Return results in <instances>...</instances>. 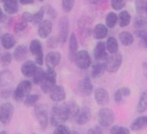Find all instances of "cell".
Listing matches in <instances>:
<instances>
[{
  "instance_id": "cell-1",
  "label": "cell",
  "mask_w": 147,
  "mask_h": 134,
  "mask_svg": "<svg viewBox=\"0 0 147 134\" xmlns=\"http://www.w3.org/2000/svg\"><path fill=\"white\" fill-rule=\"evenodd\" d=\"M70 118V112L67 103L56 104L52 107L50 114V123L53 126H58Z\"/></svg>"
},
{
  "instance_id": "cell-53",
  "label": "cell",
  "mask_w": 147,
  "mask_h": 134,
  "mask_svg": "<svg viewBox=\"0 0 147 134\" xmlns=\"http://www.w3.org/2000/svg\"><path fill=\"white\" fill-rule=\"evenodd\" d=\"M0 1H1V2H4V1H5V0H0Z\"/></svg>"
},
{
  "instance_id": "cell-35",
  "label": "cell",
  "mask_w": 147,
  "mask_h": 134,
  "mask_svg": "<svg viewBox=\"0 0 147 134\" xmlns=\"http://www.w3.org/2000/svg\"><path fill=\"white\" fill-rule=\"evenodd\" d=\"M38 100H39L38 95H36V94H28L25 97V99H24V104L27 107H31L36 104Z\"/></svg>"
},
{
  "instance_id": "cell-31",
  "label": "cell",
  "mask_w": 147,
  "mask_h": 134,
  "mask_svg": "<svg viewBox=\"0 0 147 134\" xmlns=\"http://www.w3.org/2000/svg\"><path fill=\"white\" fill-rule=\"evenodd\" d=\"M118 22V15L114 12H109L105 17V24L108 28H113Z\"/></svg>"
},
{
  "instance_id": "cell-26",
  "label": "cell",
  "mask_w": 147,
  "mask_h": 134,
  "mask_svg": "<svg viewBox=\"0 0 147 134\" xmlns=\"http://www.w3.org/2000/svg\"><path fill=\"white\" fill-rule=\"evenodd\" d=\"M28 50L24 45H18L13 52V57L16 61H22L27 56Z\"/></svg>"
},
{
  "instance_id": "cell-3",
  "label": "cell",
  "mask_w": 147,
  "mask_h": 134,
  "mask_svg": "<svg viewBox=\"0 0 147 134\" xmlns=\"http://www.w3.org/2000/svg\"><path fill=\"white\" fill-rule=\"evenodd\" d=\"M115 120V114L110 108L103 106L98 112V123L103 128L110 127Z\"/></svg>"
},
{
  "instance_id": "cell-13",
  "label": "cell",
  "mask_w": 147,
  "mask_h": 134,
  "mask_svg": "<svg viewBox=\"0 0 147 134\" xmlns=\"http://www.w3.org/2000/svg\"><path fill=\"white\" fill-rule=\"evenodd\" d=\"M50 99L54 102H62L66 98V92L63 86L55 85L49 92Z\"/></svg>"
},
{
  "instance_id": "cell-20",
  "label": "cell",
  "mask_w": 147,
  "mask_h": 134,
  "mask_svg": "<svg viewBox=\"0 0 147 134\" xmlns=\"http://www.w3.org/2000/svg\"><path fill=\"white\" fill-rule=\"evenodd\" d=\"M37 68V65L33 61H25L21 66V73L25 77H32L35 70Z\"/></svg>"
},
{
  "instance_id": "cell-34",
  "label": "cell",
  "mask_w": 147,
  "mask_h": 134,
  "mask_svg": "<svg viewBox=\"0 0 147 134\" xmlns=\"http://www.w3.org/2000/svg\"><path fill=\"white\" fill-rule=\"evenodd\" d=\"M44 13H45V8L42 7L36 12V13L33 14V19L32 22L34 24H40L43 20V17H44Z\"/></svg>"
},
{
  "instance_id": "cell-33",
  "label": "cell",
  "mask_w": 147,
  "mask_h": 134,
  "mask_svg": "<svg viewBox=\"0 0 147 134\" xmlns=\"http://www.w3.org/2000/svg\"><path fill=\"white\" fill-rule=\"evenodd\" d=\"M12 81V75L9 71H5L0 73V86L8 85Z\"/></svg>"
},
{
  "instance_id": "cell-4",
  "label": "cell",
  "mask_w": 147,
  "mask_h": 134,
  "mask_svg": "<svg viewBox=\"0 0 147 134\" xmlns=\"http://www.w3.org/2000/svg\"><path fill=\"white\" fill-rule=\"evenodd\" d=\"M31 88H32V84L28 80H23L17 85L13 92V97L17 102H21L28 94L30 93Z\"/></svg>"
},
{
  "instance_id": "cell-25",
  "label": "cell",
  "mask_w": 147,
  "mask_h": 134,
  "mask_svg": "<svg viewBox=\"0 0 147 134\" xmlns=\"http://www.w3.org/2000/svg\"><path fill=\"white\" fill-rule=\"evenodd\" d=\"M15 38L11 33H5L3 36L1 37V45L3 46L4 49H9L13 48L14 45H15Z\"/></svg>"
},
{
  "instance_id": "cell-32",
  "label": "cell",
  "mask_w": 147,
  "mask_h": 134,
  "mask_svg": "<svg viewBox=\"0 0 147 134\" xmlns=\"http://www.w3.org/2000/svg\"><path fill=\"white\" fill-rule=\"evenodd\" d=\"M45 76V71L42 69L41 67H37L36 70H35L34 74H33L32 78H33V82L35 84H40L42 82L43 78Z\"/></svg>"
},
{
  "instance_id": "cell-15",
  "label": "cell",
  "mask_w": 147,
  "mask_h": 134,
  "mask_svg": "<svg viewBox=\"0 0 147 134\" xmlns=\"http://www.w3.org/2000/svg\"><path fill=\"white\" fill-rule=\"evenodd\" d=\"M75 119H76V123L79 125H84V124H86V123H88L89 120L91 119L90 109L86 106L80 108L78 113L76 114Z\"/></svg>"
},
{
  "instance_id": "cell-23",
  "label": "cell",
  "mask_w": 147,
  "mask_h": 134,
  "mask_svg": "<svg viewBox=\"0 0 147 134\" xmlns=\"http://www.w3.org/2000/svg\"><path fill=\"white\" fill-rule=\"evenodd\" d=\"M3 8L5 12L9 15H13L18 12V1L17 0H5L3 2Z\"/></svg>"
},
{
  "instance_id": "cell-49",
  "label": "cell",
  "mask_w": 147,
  "mask_h": 134,
  "mask_svg": "<svg viewBox=\"0 0 147 134\" xmlns=\"http://www.w3.org/2000/svg\"><path fill=\"white\" fill-rule=\"evenodd\" d=\"M22 5H27V4H32L34 0H18Z\"/></svg>"
},
{
  "instance_id": "cell-16",
  "label": "cell",
  "mask_w": 147,
  "mask_h": 134,
  "mask_svg": "<svg viewBox=\"0 0 147 134\" xmlns=\"http://www.w3.org/2000/svg\"><path fill=\"white\" fill-rule=\"evenodd\" d=\"M60 60H61V54L58 51H51L47 53L44 61L47 68H55L60 63Z\"/></svg>"
},
{
  "instance_id": "cell-18",
  "label": "cell",
  "mask_w": 147,
  "mask_h": 134,
  "mask_svg": "<svg viewBox=\"0 0 147 134\" xmlns=\"http://www.w3.org/2000/svg\"><path fill=\"white\" fill-rule=\"evenodd\" d=\"M147 127V115H142L135 118L130 124V129L132 131H140Z\"/></svg>"
},
{
  "instance_id": "cell-24",
  "label": "cell",
  "mask_w": 147,
  "mask_h": 134,
  "mask_svg": "<svg viewBox=\"0 0 147 134\" xmlns=\"http://www.w3.org/2000/svg\"><path fill=\"white\" fill-rule=\"evenodd\" d=\"M130 95H131V90L128 87L119 88L114 93V100L116 103H122L125 98L129 97Z\"/></svg>"
},
{
  "instance_id": "cell-48",
  "label": "cell",
  "mask_w": 147,
  "mask_h": 134,
  "mask_svg": "<svg viewBox=\"0 0 147 134\" xmlns=\"http://www.w3.org/2000/svg\"><path fill=\"white\" fill-rule=\"evenodd\" d=\"M10 90L9 89H7V90H3L2 91V93H1V97L2 98H8L9 97V95H10Z\"/></svg>"
},
{
  "instance_id": "cell-50",
  "label": "cell",
  "mask_w": 147,
  "mask_h": 134,
  "mask_svg": "<svg viewBox=\"0 0 147 134\" xmlns=\"http://www.w3.org/2000/svg\"><path fill=\"white\" fill-rule=\"evenodd\" d=\"M4 18H5V16H4V13H3V11H2V9L0 8V23L3 21Z\"/></svg>"
},
{
  "instance_id": "cell-8",
  "label": "cell",
  "mask_w": 147,
  "mask_h": 134,
  "mask_svg": "<svg viewBox=\"0 0 147 134\" xmlns=\"http://www.w3.org/2000/svg\"><path fill=\"white\" fill-rule=\"evenodd\" d=\"M74 62L79 69H87L91 65L90 54L86 50L78 51L75 56V59H74Z\"/></svg>"
},
{
  "instance_id": "cell-46",
  "label": "cell",
  "mask_w": 147,
  "mask_h": 134,
  "mask_svg": "<svg viewBox=\"0 0 147 134\" xmlns=\"http://www.w3.org/2000/svg\"><path fill=\"white\" fill-rule=\"evenodd\" d=\"M142 72H143V75L147 80V62L142 63Z\"/></svg>"
},
{
  "instance_id": "cell-41",
  "label": "cell",
  "mask_w": 147,
  "mask_h": 134,
  "mask_svg": "<svg viewBox=\"0 0 147 134\" xmlns=\"http://www.w3.org/2000/svg\"><path fill=\"white\" fill-rule=\"evenodd\" d=\"M74 3L75 0H61L62 9L64 10V12H70L73 9Z\"/></svg>"
},
{
  "instance_id": "cell-47",
  "label": "cell",
  "mask_w": 147,
  "mask_h": 134,
  "mask_svg": "<svg viewBox=\"0 0 147 134\" xmlns=\"http://www.w3.org/2000/svg\"><path fill=\"white\" fill-rule=\"evenodd\" d=\"M47 12H48V15H50L52 18L56 17V11H55L52 7H49V9H48V11H47Z\"/></svg>"
},
{
  "instance_id": "cell-17",
  "label": "cell",
  "mask_w": 147,
  "mask_h": 134,
  "mask_svg": "<svg viewBox=\"0 0 147 134\" xmlns=\"http://www.w3.org/2000/svg\"><path fill=\"white\" fill-rule=\"evenodd\" d=\"M51 31H52V22L49 19H45V20L43 19L42 22L39 24V27H38L39 37H41L43 39L48 38Z\"/></svg>"
},
{
  "instance_id": "cell-12",
  "label": "cell",
  "mask_w": 147,
  "mask_h": 134,
  "mask_svg": "<svg viewBox=\"0 0 147 134\" xmlns=\"http://www.w3.org/2000/svg\"><path fill=\"white\" fill-rule=\"evenodd\" d=\"M94 99L96 103L100 106H106L110 102V96L106 89L104 88H97L94 91Z\"/></svg>"
},
{
  "instance_id": "cell-27",
  "label": "cell",
  "mask_w": 147,
  "mask_h": 134,
  "mask_svg": "<svg viewBox=\"0 0 147 134\" xmlns=\"http://www.w3.org/2000/svg\"><path fill=\"white\" fill-rule=\"evenodd\" d=\"M131 21V15L126 10H122L118 15V23L120 27H126L130 24Z\"/></svg>"
},
{
  "instance_id": "cell-7",
  "label": "cell",
  "mask_w": 147,
  "mask_h": 134,
  "mask_svg": "<svg viewBox=\"0 0 147 134\" xmlns=\"http://www.w3.org/2000/svg\"><path fill=\"white\" fill-rule=\"evenodd\" d=\"M35 116L42 129H46L48 125V108L46 105L40 104L35 107Z\"/></svg>"
},
{
  "instance_id": "cell-45",
  "label": "cell",
  "mask_w": 147,
  "mask_h": 134,
  "mask_svg": "<svg viewBox=\"0 0 147 134\" xmlns=\"http://www.w3.org/2000/svg\"><path fill=\"white\" fill-rule=\"evenodd\" d=\"M102 128L103 127L102 126H100V125H97V126H94V127H92V128H90L88 130V133H102Z\"/></svg>"
},
{
  "instance_id": "cell-5",
  "label": "cell",
  "mask_w": 147,
  "mask_h": 134,
  "mask_svg": "<svg viewBox=\"0 0 147 134\" xmlns=\"http://www.w3.org/2000/svg\"><path fill=\"white\" fill-rule=\"evenodd\" d=\"M122 60H123V57H122L121 53L117 52L114 53V54H111L105 60V63H106V71H108L109 73H115V72H117L122 64Z\"/></svg>"
},
{
  "instance_id": "cell-42",
  "label": "cell",
  "mask_w": 147,
  "mask_h": 134,
  "mask_svg": "<svg viewBox=\"0 0 147 134\" xmlns=\"http://www.w3.org/2000/svg\"><path fill=\"white\" fill-rule=\"evenodd\" d=\"M129 129L126 128L123 126H119V125H114L113 127H111L110 129V133L113 134H127L129 133Z\"/></svg>"
},
{
  "instance_id": "cell-6",
  "label": "cell",
  "mask_w": 147,
  "mask_h": 134,
  "mask_svg": "<svg viewBox=\"0 0 147 134\" xmlns=\"http://www.w3.org/2000/svg\"><path fill=\"white\" fill-rule=\"evenodd\" d=\"M29 50L31 54L33 56H35V62L38 65H42L43 61L45 60L44 55H43V49H42V44L39 40L37 39H33L30 42Z\"/></svg>"
},
{
  "instance_id": "cell-28",
  "label": "cell",
  "mask_w": 147,
  "mask_h": 134,
  "mask_svg": "<svg viewBox=\"0 0 147 134\" xmlns=\"http://www.w3.org/2000/svg\"><path fill=\"white\" fill-rule=\"evenodd\" d=\"M119 40L124 46H130L134 42V36L130 32L123 31L119 34Z\"/></svg>"
},
{
  "instance_id": "cell-39",
  "label": "cell",
  "mask_w": 147,
  "mask_h": 134,
  "mask_svg": "<svg viewBox=\"0 0 147 134\" xmlns=\"http://www.w3.org/2000/svg\"><path fill=\"white\" fill-rule=\"evenodd\" d=\"M27 23L28 22L26 21L25 19H24L23 17L21 16V18H20L19 20H18L17 22L15 23V25H14V31L15 32H20V31H22V30H24V28L27 26Z\"/></svg>"
},
{
  "instance_id": "cell-21",
  "label": "cell",
  "mask_w": 147,
  "mask_h": 134,
  "mask_svg": "<svg viewBox=\"0 0 147 134\" xmlns=\"http://www.w3.org/2000/svg\"><path fill=\"white\" fill-rule=\"evenodd\" d=\"M106 71V63L105 61H98L95 65H93L91 70V75L93 78H99Z\"/></svg>"
},
{
  "instance_id": "cell-38",
  "label": "cell",
  "mask_w": 147,
  "mask_h": 134,
  "mask_svg": "<svg viewBox=\"0 0 147 134\" xmlns=\"http://www.w3.org/2000/svg\"><path fill=\"white\" fill-rule=\"evenodd\" d=\"M11 61H12V54L9 52L4 53V54H2L1 57H0V64L4 67L8 66V65L11 63Z\"/></svg>"
},
{
  "instance_id": "cell-10",
  "label": "cell",
  "mask_w": 147,
  "mask_h": 134,
  "mask_svg": "<svg viewBox=\"0 0 147 134\" xmlns=\"http://www.w3.org/2000/svg\"><path fill=\"white\" fill-rule=\"evenodd\" d=\"M77 92L81 96H90L93 92V84L89 77H84L78 82L77 84Z\"/></svg>"
},
{
  "instance_id": "cell-44",
  "label": "cell",
  "mask_w": 147,
  "mask_h": 134,
  "mask_svg": "<svg viewBox=\"0 0 147 134\" xmlns=\"http://www.w3.org/2000/svg\"><path fill=\"white\" fill-rule=\"evenodd\" d=\"M58 38H56L54 36H50L48 38V41H47V44H48V47H50V48H55L57 46V44H58Z\"/></svg>"
},
{
  "instance_id": "cell-19",
  "label": "cell",
  "mask_w": 147,
  "mask_h": 134,
  "mask_svg": "<svg viewBox=\"0 0 147 134\" xmlns=\"http://www.w3.org/2000/svg\"><path fill=\"white\" fill-rule=\"evenodd\" d=\"M78 52V40L75 33H71L69 36V59L74 61L75 56Z\"/></svg>"
},
{
  "instance_id": "cell-11",
  "label": "cell",
  "mask_w": 147,
  "mask_h": 134,
  "mask_svg": "<svg viewBox=\"0 0 147 134\" xmlns=\"http://www.w3.org/2000/svg\"><path fill=\"white\" fill-rule=\"evenodd\" d=\"M59 31H58V39L60 43H65L68 38L69 33V21H68L67 16H63L59 20Z\"/></svg>"
},
{
  "instance_id": "cell-29",
  "label": "cell",
  "mask_w": 147,
  "mask_h": 134,
  "mask_svg": "<svg viewBox=\"0 0 147 134\" xmlns=\"http://www.w3.org/2000/svg\"><path fill=\"white\" fill-rule=\"evenodd\" d=\"M106 47H107V50L110 54H114V53L118 52V41L114 37H109L106 41Z\"/></svg>"
},
{
  "instance_id": "cell-43",
  "label": "cell",
  "mask_w": 147,
  "mask_h": 134,
  "mask_svg": "<svg viewBox=\"0 0 147 134\" xmlns=\"http://www.w3.org/2000/svg\"><path fill=\"white\" fill-rule=\"evenodd\" d=\"M71 131H70V129L68 128L66 125H63V124H60L58 126H56V128H55L54 130V133L56 134H68L70 133Z\"/></svg>"
},
{
  "instance_id": "cell-22",
  "label": "cell",
  "mask_w": 147,
  "mask_h": 134,
  "mask_svg": "<svg viewBox=\"0 0 147 134\" xmlns=\"http://www.w3.org/2000/svg\"><path fill=\"white\" fill-rule=\"evenodd\" d=\"M107 26L104 25V24H97L95 25L94 29H93V36H94L95 39L97 40H101V39L105 38L107 36V33H108V29H107Z\"/></svg>"
},
{
  "instance_id": "cell-2",
  "label": "cell",
  "mask_w": 147,
  "mask_h": 134,
  "mask_svg": "<svg viewBox=\"0 0 147 134\" xmlns=\"http://www.w3.org/2000/svg\"><path fill=\"white\" fill-rule=\"evenodd\" d=\"M56 77L57 74L54 68H47L44 78L40 83V87L44 93H49L50 90L56 85Z\"/></svg>"
},
{
  "instance_id": "cell-51",
  "label": "cell",
  "mask_w": 147,
  "mask_h": 134,
  "mask_svg": "<svg viewBox=\"0 0 147 134\" xmlns=\"http://www.w3.org/2000/svg\"><path fill=\"white\" fill-rule=\"evenodd\" d=\"M145 13H146V16H147V7H146V11H145Z\"/></svg>"
},
{
  "instance_id": "cell-30",
  "label": "cell",
  "mask_w": 147,
  "mask_h": 134,
  "mask_svg": "<svg viewBox=\"0 0 147 134\" xmlns=\"http://www.w3.org/2000/svg\"><path fill=\"white\" fill-rule=\"evenodd\" d=\"M147 110V91L141 93L137 104V111L138 113H144Z\"/></svg>"
},
{
  "instance_id": "cell-52",
  "label": "cell",
  "mask_w": 147,
  "mask_h": 134,
  "mask_svg": "<svg viewBox=\"0 0 147 134\" xmlns=\"http://www.w3.org/2000/svg\"><path fill=\"white\" fill-rule=\"evenodd\" d=\"M38 1H40V2H42V1H44V0H38Z\"/></svg>"
},
{
  "instance_id": "cell-37",
  "label": "cell",
  "mask_w": 147,
  "mask_h": 134,
  "mask_svg": "<svg viewBox=\"0 0 147 134\" xmlns=\"http://www.w3.org/2000/svg\"><path fill=\"white\" fill-rule=\"evenodd\" d=\"M147 7V0H136L135 2V9L137 13L143 14L146 11Z\"/></svg>"
},
{
  "instance_id": "cell-40",
  "label": "cell",
  "mask_w": 147,
  "mask_h": 134,
  "mask_svg": "<svg viewBox=\"0 0 147 134\" xmlns=\"http://www.w3.org/2000/svg\"><path fill=\"white\" fill-rule=\"evenodd\" d=\"M126 5V0H111V7L116 11L122 10Z\"/></svg>"
},
{
  "instance_id": "cell-36",
  "label": "cell",
  "mask_w": 147,
  "mask_h": 134,
  "mask_svg": "<svg viewBox=\"0 0 147 134\" xmlns=\"http://www.w3.org/2000/svg\"><path fill=\"white\" fill-rule=\"evenodd\" d=\"M134 25L137 28L138 30H142L147 26V20L146 18H144L143 16L139 15L135 18V21H134Z\"/></svg>"
},
{
  "instance_id": "cell-9",
  "label": "cell",
  "mask_w": 147,
  "mask_h": 134,
  "mask_svg": "<svg viewBox=\"0 0 147 134\" xmlns=\"http://www.w3.org/2000/svg\"><path fill=\"white\" fill-rule=\"evenodd\" d=\"M14 109L11 103L5 102L0 106V122L3 124H8L12 119Z\"/></svg>"
},
{
  "instance_id": "cell-14",
  "label": "cell",
  "mask_w": 147,
  "mask_h": 134,
  "mask_svg": "<svg viewBox=\"0 0 147 134\" xmlns=\"http://www.w3.org/2000/svg\"><path fill=\"white\" fill-rule=\"evenodd\" d=\"M106 43L99 41L96 44V46L94 47L93 50V54H94V58L97 61H105L107 59V53H106Z\"/></svg>"
}]
</instances>
